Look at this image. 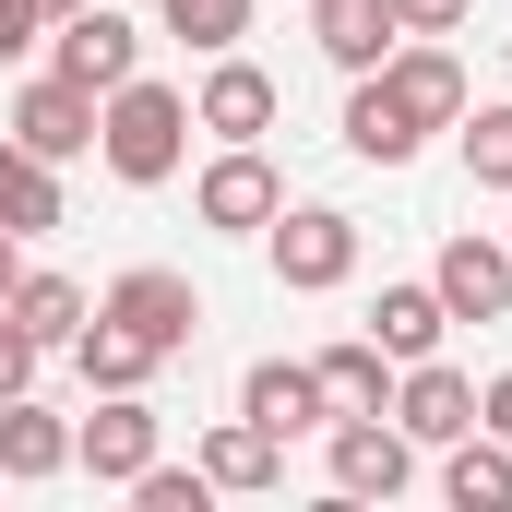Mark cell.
Listing matches in <instances>:
<instances>
[{
    "mask_svg": "<svg viewBox=\"0 0 512 512\" xmlns=\"http://www.w3.org/2000/svg\"><path fill=\"white\" fill-rule=\"evenodd\" d=\"M203 477H215V489H274V477H286V441H274L262 417H215V429H203Z\"/></svg>",
    "mask_w": 512,
    "mask_h": 512,
    "instance_id": "obj_17",
    "label": "cell"
},
{
    "mask_svg": "<svg viewBox=\"0 0 512 512\" xmlns=\"http://www.w3.org/2000/svg\"><path fill=\"white\" fill-rule=\"evenodd\" d=\"M274 108H286V96H274V72L239 60V48H215V72L191 84V131H215V143H262Z\"/></svg>",
    "mask_w": 512,
    "mask_h": 512,
    "instance_id": "obj_9",
    "label": "cell"
},
{
    "mask_svg": "<svg viewBox=\"0 0 512 512\" xmlns=\"http://www.w3.org/2000/svg\"><path fill=\"white\" fill-rule=\"evenodd\" d=\"M12 286H24V239L0 227V298H12Z\"/></svg>",
    "mask_w": 512,
    "mask_h": 512,
    "instance_id": "obj_31",
    "label": "cell"
},
{
    "mask_svg": "<svg viewBox=\"0 0 512 512\" xmlns=\"http://www.w3.org/2000/svg\"><path fill=\"white\" fill-rule=\"evenodd\" d=\"M0 477H12V489L72 477V417H48L36 393H12V405H0Z\"/></svg>",
    "mask_w": 512,
    "mask_h": 512,
    "instance_id": "obj_15",
    "label": "cell"
},
{
    "mask_svg": "<svg viewBox=\"0 0 512 512\" xmlns=\"http://www.w3.org/2000/svg\"><path fill=\"white\" fill-rule=\"evenodd\" d=\"M96 155H108V179L120 191H167L179 167H191V96L179 84H108L96 96Z\"/></svg>",
    "mask_w": 512,
    "mask_h": 512,
    "instance_id": "obj_1",
    "label": "cell"
},
{
    "mask_svg": "<svg viewBox=\"0 0 512 512\" xmlns=\"http://www.w3.org/2000/svg\"><path fill=\"white\" fill-rule=\"evenodd\" d=\"M72 370H84V393H143V382H155V370H167V358H155L143 334H120V322L96 310V322L72 334Z\"/></svg>",
    "mask_w": 512,
    "mask_h": 512,
    "instance_id": "obj_18",
    "label": "cell"
},
{
    "mask_svg": "<svg viewBox=\"0 0 512 512\" xmlns=\"http://www.w3.org/2000/svg\"><path fill=\"white\" fill-rule=\"evenodd\" d=\"M0 227H12V239H48V227H60V167L24 155L12 131H0Z\"/></svg>",
    "mask_w": 512,
    "mask_h": 512,
    "instance_id": "obj_20",
    "label": "cell"
},
{
    "mask_svg": "<svg viewBox=\"0 0 512 512\" xmlns=\"http://www.w3.org/2000/svg\"><path fill=\"white\" fill-rule=\"evenodd\" d=\"M155 453H167V417H155L143 393H96V417L72 429V465H84L96 489H131Z\"/></svg>",
    "mask_w": 512,
    "mask_h": 512,
    "instance_id": "obj_6",
    "label": "cell"
},
{
    "mask_svg": "<svg viewBox=\"0 0 512 512\" xmlns=\"http://www.w3.org/2000/svg\"><path fill=\"white\" fill-rule=\"evenodd\" d=\"M191 215H203L215 239H262V227L286 215V179L262 167V143H227V155L191 179Z\"/></svg>",
    "mask_w": 512,
    "mask_h": 512,
    "instance_id": "obj_5",
    "label": "cell"
},
{
    "mask_svg": "<svg viewBox=\"0 0 512 512\" xmlns=\"http://www.w3.org/2000/svg\"><path fill=\"white\" fill-rule=\"evenodd\" d=\"M465 179H477V191H512V96L501 108H465Z\"/></svg>",
    "mask_w": 512,
    "mask_h": 512,
    "instance_id": "obj_25",
    "label": "cell"
},
{
    "mask_svg": "<svg viewBox=\"0 0 512 512\" xmlns=\"http://www.w3.org/2000/svg\"><path fill=\"white\" fill-rule=\"evenodd\" d=\"M155 24H167L179 48H203V60H215V48H239V36H251V0H155Z\"/></svg>",
    "mask_w": 512,
    "mask_h": 512,
    "instance_id": "obj_24",
    "label": "cell"
},
{
    "mask_svg": "<svg viewBox=\"0 0 512 512\" xmlns=\"http://www.w3.org/2000/svg\"><path fill=\"white\" fill-rule=\"evenodd\" d=\"M370 84H382L393 108L417 120V143H429V131H453V120H465V108H477V96H465V60H453L441 36H405V48H393V60H382V72H370Z\"/></svg>",
    "mask_w": 512,
    "mask_h": 512,
    "instance_id": "obj_7",
    "label": "cell"
},
{
    "mask_svg": "<svg viewBox=\"0 0 512 512\" xmlns=\"http://www.w3.org/2000/svg\"><path fill=\"white\" fill-rule=\"evenodd\" d=\"M131 501H143V512H203V501H215V477H203V465H167V453H155V465L131 477Z\"/></svg>",
    "mask_w": 512,
    "mask_h": 512,
    "instance_id": "obj_26",
    "label": "cell"
},
{
    "mask_svg": "<svg viewBox=\"0 0 512 512\" xmlns=\"http://www.w3.org/2000/svg\"><path fill=\"white\" fill-rule=\"evenodd\" d=\"M441 334H453L441 286H382V298H370V346H382L393 370H405V358H441Z\"/></svg>",
    "mask_w": 512,
    "mask_h": 512,
    "instance_id": "obj_16",
    "label": "cell"
},
{
    "mask_svg": "<svg viewBox=\"0 0 512 512\" xmlns=\"http://www.w3.org/2000/svg\"><path fill=\"white\" fill-rule=\"evenodd\" d=\"M346 155H358V167H405V155H417V120L393 108L370 72H358V96H346Z\"/></svg>",
    "mask_w": 512,
    "mask_h": 512,
    "instance_id": "obj_22",
    "label": "cell"
},
{
    "mask_svg": "<svg viewBox=\"0 0 512 512\" xmlns=\"http://www.w3.org/2000/svg\"><path fill=\"white\" fill-rule=\"evenodd\" d=\"M96 310H108L120 334H143L155 358H179V346L203 334V286H191V274H167V262H131V274L96 298Z\"/></svg>",
    "mask_w": 512,
    "mask_h": 512,
    "instance_id": "obj_3",
    "label": "cell"
},
{
    "mask_svg": "<svg viewBox=\"0 0 512 512\" xmlns=\"http://www.w3.org/2000/svg\"><path fill=\"white\" fill-rule=\"evenodd\" d=\"M465 12H477V0H393V24H405V36H453Z\"/></svg>",
    "mask_w": 512,
    "mask_h": 512,
    "instance_id": "obj_29",
    "label": "cell"
},
{
    "mask_svg": "<svg viewBox=\"0 0 512 512\" xmlns=\"http://www.w3.org/2000/svg\"><path fill=\"white\" fill-rule=\"evenodd\" d=\"M393 429H405L417 453H453V441L477 429V382L441 370V358H405V370H393Z\"/></svg>",
    "mask_w": 512,
    "mask_h": 512,
    "instance_id": "obj_8",
    "label": "cell"
},
{
    "mask_svg": "<svg viewBox=\"0 0 512 512\" xmlns=\"http://www.w3.org/2000/svg\"><path fill=\"white\" fill-rule=\"evenodd\" d=\"M262 251H274V286H286V298H334V286L358 274V215H346V203H286V215L262 227Z\"/></svg>",
    "mask_w": 512,
    "mask_h": 512,
    "instance_id": "obj_2",
    "label": "cell"
},
{
    "mask_svg": "<svg viewBox=\"0 0 512 512\" xmlns=\"http://www.w3.org/2000/svg\"><path fill=\"white\" fill-rule=\"evenodd\" d=\"M477 429H489V441H512V370H501L489 393H477Z\"/></svg>",
    "mask_w": 512,
    "mask_h": 512,
    "instance_id": "obj_30",
    "label": "cell"
},
{
    "mask_svg": "<svg viewBox=\"0 0 512 512\" xmlns=\"http://www.w3.org/2000/svg\"><path fill=\"white\" fill-rule=\"evenodd\" d=\"M12 143H24V155H48V167L96 155V96H84V84H60V72H36V84L12 96Z\"/></svg>",
    "mask_w": 512,
    "mask_h": 512,
    "instance_id": "obj_11",
    "label": "cell"
},
{
    "mask_svg": "<svg viewBox=\"0 0 512 512\" xmlns=\"http://www.w3.org/2000/svg\"><path fill=\"white\" fill-rule=\"evenodd\" d=\"M322 453H334V489H346V501H393V489L417 477V441L393 429V405H382V417H334Z\"/></svg>",
    "mask_w": 512,
    "mask_h": 512,
    "instance_id": "obj_10",
    "label": "cell"
},
{
    "mask_svg": "<svg viewBox=\"0 0 512 512\" xmlns=\"http://www.w3.org/2000/svg\"><path fill=\"white\" fill-rule=\"evenodd\" d=\"M429 286H441V310L453 322H501L512 310V239H441V262H429Z\"/></svg>",
    "mask_w": 512,
    "mask_h": 512,
    "instance_id": "obj_12",
    "label": "cell"
},
{
    "mask_svg": "<svg viewBox=\"0 0 512 512\" xmlns=\"http://www.w3.org/2000/svg\"><path fill=\"white\" fill-rule=\"evenodd\" d=\"M310 370H322V405H334V417H382V405H393V358L370 346V334H346V346H322Z\"/></svg>",
    "mask_w": 512,
    "mask_h": 512,
    "instance_id": "obj_19",
    "label": "cell"
},
{
    "mask_svg": "<svg viewBox=\"0 0 512 512\" xmlns=\"http://www.w3.org/2000/svg\"><path fill=\"white\" fill-rule=\"evenodd\" d=\"M48 72H60V84H84V96H108V84H131V72H143V24H131V12H108V0L60 12Z\"/></svg>",
    "mask_w": 512,
    "mask_h": 512,
    "instance_id": "obj_4",
    "label": "cell"
},
{
    "mask_svg": "<svg viewBox=\"0 0 512 512\" xmlns=\"http://www.w3.org/2000/svg\"><path fill=\"white\" fill-rule=\"evenodd\" d=\"M441 489H453V512H512V441L465 429V441H453V465H441Z\"/></svg>",
    "mask_w": 512,
    "mask_h": 512,
    "instance_id": "obj_21",
    "label": "cell"
},
{
    "mask_svg": "<svg viewBox=\"0 0 512 512\" xmlns=\"http://www.w3.org/2000/svg\"><path fill=\"white\" fill-rule=\"evenodd\" d=\"M239 417H262L274 441L334 429V405H322V370H310V358H251V370H239Z\"/></svg>",
    "mask_w": 512,
    "mask_h": 512,
    "instance_id": "obj_13",
    "label": "cell"
},
{
    "mask_svg": "<svg viewBox=\"0 0 512 512\" xmlns=\"http://www.w3.org/2000/svg\"><path fill=\"white\" fill-rule=\"evenodd\" d=\"M24 48H48V0H0V60H24Z\"/></svg>",
    "mask_w": 512,
    "mask_h": 512,
    "instance_id": "obj_28",
    "label": "cell"
},
{
    "mask_svg": "<svg viewBox=\"0 0 512 512\" xmlns=\"http://www.w3.org/2000/svg\"><path fill=\"white\" fill-rule=\"evenodd\" d=\"M310 48L334 72H382L405 48V24H393V0H310Z\"/></svg>",
    "mask_w": 512,
    "mask_h": 512,
    "instance_id": "obj_14",
    "label": "cell"
},
{
    "mask_svg": "<svg viewBox=\"0 0 512 512\" xmlns=\"http://www.w3.org/2000/svg\"><path fill=\"white\" fill-rule=\"evenodd\" d=\"M36 358H48V346H36V334L0 310V405H12V393H36Z\"/></svg>",
    "mask_w": 512,
    "mask_h": 512,
    "instance_id": "obj_27",
    "label": "cell"
},
{
    "mask_svg": "<svg viewBox=\"0 0 512 512\" xmlns=\"http://www.w3.org/2000/svg\"><path fill=\"white\" fill-rule=\"evenodd\" d=\"M0 310H12V322H24V334H36V346H72V334H84V322H96V298H84V286H72V274H24V286H12V298H0Z\"/></svg>",
    "mask_w": 512,
    "mask_h": 512,
    "instance_id": "obj_23",
    "label": "cell"
}]
</instances>
